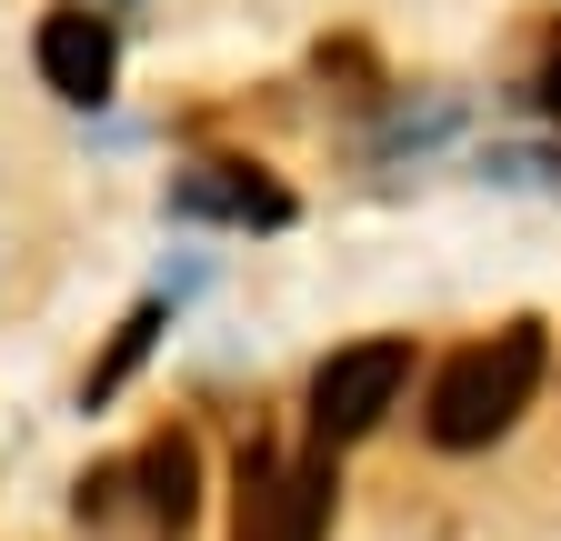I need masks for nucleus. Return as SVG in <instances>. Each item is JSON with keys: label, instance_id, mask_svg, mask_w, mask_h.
<instances>
[{"label": "nucleus", "instance_id": "obj_1", "mask_svg": "<svg viewBox=\"0 0 561 541\" xmlns=\"http://www.w3.org/2000/svg\"><path fill=\"white\" fill-rule=\"evenodd\" d=\"M541 371H551L541 321H502V331H481V342H461L432 381H421V441H432V451H491V441H512V422L531 412Z\"/></svg>", "mask_w": 561, "mask_h": 541}, {"label": "nucleus", "instance_id": "obj_2", "mask_svg": "<svg viewBox=\"0 0 561 541\" xmlns=\"http://www.w3.org/2000/svg\"><path fill=\"white\" fill-rule=\"evenodd\" d=\"M411 331H371V342H341L311 361V391H301V422H311V451H351V441H371L401 401H411Z\"/></svg>", "mask_w": 561, "mask_h": 541}, {"label": "nucleus", "instance_id": "obj_3", "mask_svg": "<svg viewBox=\"0 0 561 541\" xmlns=\"http://www.w3.org/2000/svg\"><path fill=\"white\" fill-rule=\"evenodd\" d=\"M331 502H341L331 451L280 461L271 441H251L241 451V521H231V541H321L331 531Z\"/></svg>", "mask_w": 561, "mask_h": 541}, {"label": "nucleus", "instance_id": "obj_4", "mask_svg": "<svg viewBox=\"0 0 561 541\" xmlns=\"http://www.w3.org/2000/svg\"><path fill=\"white\" fill-rule=\"evenodd\" d=\"M171 221H210V231H291L301 200L280 191L261 161H181V171H171Z\"/></svg>", "mask_w": 561, "mask_h": 541}, {"label": "nucleus", "instance_id": "obj_5", "mask_svg": "<svg viewBox=\"0 0 561 541\" xmlns=\"http://www.w3.org/2000/svg\"><path fill=\"white\" fill-rule=\"evenodd\" d=\"M31 60H41V81H50V101H70V111H101L111 91H121V21L111 11H50L41 21V41H31Z\"/></svg>", "mask_w": 561, "mask_h": 541}, {"label": "nucleus", "instance_id": "obj_6", "mask_svg": "<svg viewBox=\"0 0 561 541\" xmlns=\"http://www.w3.org/2000/svg\"><path fill=\"white\" fill-rule=\"evenodd\" d=\"M130 482H140V521H151L161 541H181L191 511H201V441L191 431H151L140 461H130Z\"/></svg>", "mask_w": 561, "mask_h": 541}, {"label": "nucleus", "instance_id": "obj_7", "mask_svg": "<svg viewBox=\"0 0 561 541\" xmlns=\"http://www.w3.org/2000/svg\"><path fill=\"white\" fill-rule=\"evenodd\" d=\"M171 311H181V301H171V291H151V301H140V311H130V321L111 331V352H101V361L81 371V412H101V401H111V391H121V381H130L140 361H151V352H161Z\"/></svg>", "mask_w": 561, "mask_h": 541}, {"label": "nucleus", "instance_id": "obj_8", "mask_svg": "<svg viewBox=\"0 0 561 541\" xmlns=\"http://www.w3.org/2000/svg\"><path fill=\"white\" fill-rule=\"evenodd\" d=\"M541 120H561V60L541 71Z\"/></svg>", "mask_w": 561, "mask_h": 541}]
</instances>
